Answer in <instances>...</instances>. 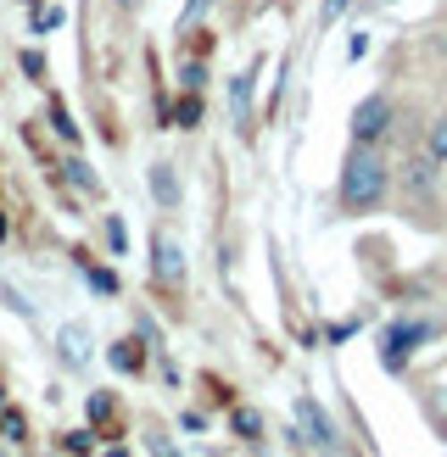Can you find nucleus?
<instances>
[{
	"label": "nucleus",
	"mask_w": 447,
	"mask_h": 457,
	"mask_svg": "<svg viewBox=\"0 0 447 457\" xmlns=\"http://www.w3.org/2000/svg\"><path fill=\"white\" fill-rule=\"evenodd\" d=\"M62 17H67L62 6H39V17H34V22H39V29H62Z\"/></svg>",
	"instance_id": "nucleus-15"
},
{
	"label": "nucleus",
	"mask_w": 447,
	"mask_h": 457,
	"mask_svg": "<svg viewBox=\"0 0 447 457\" xmlns=\"http://www.w3.org/2000/svg\"><path fill=\"white\" fill-rule=\"evenodd\" d=\"M146 441H151V452H156V457H179V452H173V441H168V436H146Z\"/></svg>",
	"instance_id": "nucleus-18"
},
{
	"label": "nucleus",
	"mask_w": 447,
	"mask_h": 457,
	"mask_svg": "<svg viewBox=\"0 0 447 457\" xmlns=\"http://www.w3.org/2000/svg\"><path fill=\"white\" fill-rule=\"evenodd\" d=\"M56 352H62V362L67 369H89V357H96V340H89V324H62L56 329Z\"/></svg>",
	"instance_id": "nucleus-2"
},
{
	"label": "nucleus",
	"mask_w": 447,
	"mask_h": 457,
	"mask_svg": "<svg viewBox=\"0 0 447 457\" xmlns=\"http://www.w3.org/2000/svg\"><path fill=\"white\" fill-rule=\"evenodd\" d=\"M112 362H118L123 374H134V369H140V352H134V340H123V346H112Z\"/></svg>",
	"instance_id": "nucleus-12"
},
{
	"label": "nucleus",
	"mask_w": 447,
	"mask_h": 457,
	"mask_svg": "<svg viewBox=\"0 0 447 457\" xmlns=\"http://www.w3.org/2000/svg\"><path fill=\"white\" fill-rule=\"evenodd\" d=\"M386 118H392V106H386V96H369L364 106L352 112V140H358V145H369L375 134H386Z\"/></svg>",
	"instance_id": "nucleus-4"
},
{
	"label": "nucleus",
	"mask_w": 447,
	"mask_h": 457,
	"mask_svg": "<svg viewBox=\"0 0 447 457\" xmlns=\"http://www.w3.org/2000/svg\"><path fill=\"white\" fill-rule=\"evenodd\" d=\"M431 156H447V118L431 123Z\"/></svg>",
	"instance_id": "nucleus-14"
},
{
	"label": "nucleus",
	"mask_w": 447,
	"mask_h": 457,
	"mask_svg": "<svg viewBox=\"0 0 447 457\" xmlns=\"http://www.w3.org/2000/svg\"><path fill=\"white\" fill-rule=\"evenodd\" d=\"M151 190H156V201H163V207H179V179H173L168 162H156V168H151Z\"/></svg>",
	"instance_id": "nucleus-8"
},
{
	"label": "nucleus",
	"mask_w": 447,
	"mask_h": 457,
	"mask_svg": "<svg viewBox=\"0 0 447 457\" xmlns=\"http://www.w3.org/2000/svg\"><path fill=\"white\" fill-rule=\"evenodd\" d=\"M252 84H257V67H252V73H240L235 89H230V112H235V123H252Z\"/></svg>",
	"instance_id": "nucleus-7"
},
{
	"label": "nucleus",
	"mask_w": 447,
	"mask_h": 457,
	"mask_svg": "<svg viewBox=\"0 0 447 457\" xmlns=\"http://www.w3.org/2000/svg\"><path fill=\"white\" fill-rule=\"evenodd\" d=\"M179 79H185V89H201V79H207V67H201V62H185V67H179Z\"/></svg>",
	"instance_id": "nucleus-13"
},
{
	"label": "nucleus",
	"mask_w": 447,
	"mask_h": 457,
	"mask_svg": "<svg viewBox=\"0 0 447 457\" xmlns=\"http://www.w3.org/2000/svg\"><path fill=\"white\" fill-rule=\"evenodd\" d=\"M62 168H67V179H73V185H79V190H96V173H89V168L79 162V156H67V162H62Z\"/></svg>",
	"instance_id": "nucleus-11"
},
{
	"label": "nucleus",
	"mask_w": 447,
	"mask_h": 457,
	"mask_svg": "<svg viewBox=\"0 0 447 457\" xmlns=\"http://www.w3.org/2000/svg\"><path fill=\"white\" fill-rule=\"evenodd\" d=\"M235 429H240L246 441H257V429H263V413H257V407H235Z\"/></svg>",
	"instance_id": "nucleus-9"
},
{
	"label": "nucleus",
	"mask_w": 447,
	"mask_h": 457,
	"mask_svg": "<svg viewBox=\"0 0 447 457\" xmlns=\"http://www.w3.org/2000/svg\"><path fill=\"white\" fill-rule=\"evenodd\" d=\"M173 123H179V129H196V123H201V101H196V89H190L185 101H179V112H173Z\"/></svg>",
	"instance_id": "nucleus-10"
},
{
	"label": "nucleus",
	"mask_w": 447,
	"mask_h": 457,
	"mask_svg": "<svg viewBox=\"0 0 447 457\" xmlns=\"http://www.w3.org/2000/svg\"><path fill=\"white\" fill-rule=\"evenodd\" d=\"M409 185H419V190L431 185V162H409Z\"/></svg>",
	"instance_id": "nucleus-16"
},
{
	"label": "nucleus",
	"mask_w": 447,
	"mask_h": 457,
	"mask_svg": "<svg viewBox=\"0 0 447 457\" xmlns=\"http://www.w3.org/2000/svg\"><path fill=\"white\" fill-rule=\"evenodd\" d=\"M123 6H140V0H123Z\"/></svg>",
	"instance_id": "nucleus-21"
},
{
	"label": "nucleus",
	"mask_w": 447,
	"mask_h": 457,
	"mask_svg": "<svg viewBox=\"0 0 447 457\" xmlns=\"http://www.w3.org/2000/svg\"><path fill=\"white\" fill-rule=\"evenodd\" d=\"M89 285H96V290H106V295H112V290H118V279H112V273H101V268H96V273H89Z\"/></svg>",
	"instance_id": "nucleus-19"
},
{
	"label": "nucleus",
	"mask_w": 447,
	"mask_h": 457,
	"mask_svg": "<svg viewBox=\"0 0 447 457\" xmlns=\"http://www.w3.org/2000/svg\"><path fill=\"white\" fill-rule=\"evenodd\" d=\"M297 419H302V429H308L313 446H319V452H335V429H330V419L319 413V402H313V396L297 402Z\"/></svg>",
	"instance_id": "nucleus-5"
},
{
	"label": "nucleus",
	"mask_w": 447,
	"mask_h": 457,
	"mask_svg": "<svg viewBox=\"0 0 447 457\" xmlns=\"http://www.w3.org/2000/svg\"><path fill=\"white\" fill-rule=\"evenodd\" d=\"M419 340H431V324H414V318H409V324H392V335H386V369H402Z\"/></svg>",
	"instance_id": "nucleus-3"
},
{
	"label": "nucleus",
	"mask_w": 447,
	"mask_h": 457,
	"mask_svg": "<svg viewBox=\"0 0 447 457\" xmlns=\"http://www.w3.org/2000/svg\"><path fill=\"white\" fill-rule=\"evenodd\" d=\"M207 6H213V0H190V6H185V22H196V17L207 12Z\"/></svg>",
	"instance_id": "nucleus-20"
},
{
	"label": "nucleus",
	"mask_w": 447,
	"mask_h": 457,
	"mask_svg": "<svg viewBox=\"0 0 447 457\" xmlns=\"http://www.w3.org/2000/svg\"><path fill=\"white\" fill-rule=\"evenodd\" d=\"M151 251H156V279H163V285H179V279H185V257H179V240L173 235H156L151 240Z\"/></svg>",
	"instance_id": "nucleus-6"
},
{
	"label": "nucleus",
	"mask_w": 447,
	"mask_h": 457,
	"mask_svg": "<svg viewBox=\"0 0 447 457\" xmlns=\"http://www.w3.org/2000/svg\"><path fill=\"white\" fill-rule=\"evenodd\" d=\"M352 6V0H325V12H319V22H335V17H342Z\"/></svg>",
	"instance_id": "nucleus-17"
},
{
	"label": "nucleus",
	"mask_w": 447,
	"mask_h": 457,
	"mask_svg": "<svg viewBox=\"0 0 447 457\" xmlns=\"http://www.w3.org/2000/svg\"><path fill=\"white\" fill-rule=\"evenodd\" d=\"M380 195H386V162H380L375 151H352L347 173H342V201L352 212H369Z\"/></svg>",
	"instance_id": "nucleus-1"
}]
</instances>
